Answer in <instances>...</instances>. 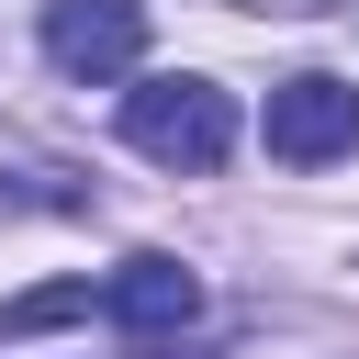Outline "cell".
Masks as SVG:
<instances>
[{"label":"cell","mask_w":359,"mask_h":359,"mask_svg":"<svg viewBox=\"0 0 359 359\" xmlns=\"http://www.w3.org/2000/svg\"><path fill=\"white\" fill-rule=\"evenodd\" d=\"M123 146L202 180V168H224V146H236V101H224L213 79H135V90H123Z\"/></svg>","instance_id":"cell-1"},{"label":"cell","mask_w":359,"mask_h":359,"mask_svg":"<svg viewBox=\"0 0 359 359\" xmlns=\"http://www.w3.org/2000/svg\"><path fill=\"white\" fill-rule=\"evenodd\" d=\"M348 146H359V90H348V79L303 67V79L269 90V157H280V168H325V157H348Z\"/></svg>","instance_id":"cell-2"},{"label":"cell","mask_w":359,"mask_h":359,"mask_svg":"<svg viewBox=\"0 0 359 359\" xmlns=\"http://www.w3.org/2000/svg\"><path fill=\"white\" fill-rule=\"evenodd\" d=\"M146 56V11L135 0H45V67L56 79H123Z\"/></svg>","instance_id":"cell-3"},{"label":"cell","mask_w":359,"mask_h":359,"mask_svg":"<svg viewBox=\"0 0 359 359\" xmlns=\"http://www.w3.org/2000/svg\"><path fill=\"white\" fill-rule=\"evenodd\" d=\"M101 314H112V325H135V337H180V325L202 314V280H191L180 258H157V247H146V258H123V269L101 280Z\"/></svg>","instance_id":"cell-4"},{"label":"cell","mask_w":359,"mask_h":359,"mask_svg":"<svg viewBox=\"0 0 359 359\" xmlns=\"http://www.w3.org/2000/svg\"><path fill=\"white\" fill-rule=\"evenodd\" d=\"M90 303H101L90 280H34V292L0 303V337H45V325H67V314H90Z\"/></svg>","instance_id":"cell-5"}]
</instances>
